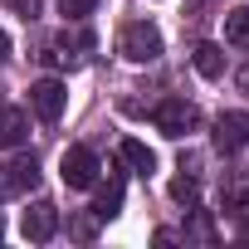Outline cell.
Here are the masks:
<instances>
[{
	"label": "cell",
	"instance_id": "10",
	"mask_svg": "<svg viewBox=\"0 0 249 249\" xmlns=\"http://www.w3.org/2000/svg\"><path fill=\"white\" fill-rule=\"evenodd\" d=\"M122 161H127L137 176H152V171H157V152H152L147 142H137V137H127V142H122Z\"/></svg>",
	"mask_w": 249,
	"mask_h": 249
},
{
	"label": "cell",
	"instance_id": "15",
	"mask_svg": "<svg viewBox=\"0 0 249 249\" xmlns=\"http://www.w3.org/2000/svg\"><path fill=\"white\" fill-rule=\"evenodd\" d=\"M171 196L191 205V200H196V176H176V181H171Z\"/></svg>",
	"mask_w": 249,
	"mask_h": 249
},
{
	"label": "cell",
	"instance_id": "12",
	"mask_svg": "<svg viewBox=\"0 0 249 249\" xmlns=\"http://www.w3.org/2000/svg\"><path fill=\"white\" fill-rule=\"evenodd\" d=\"M225 44L249 49V5H239V10H230V15H225Z\"/></svg>",
	"mask_w": 249,
	"mask_h": 249
},
{
	"label": "cell",
	"instance_id": "6",
	"mask_svg": "<svg viewBox=\"0 0 249 249\" xmlns=\"http://www.w3.org/2000/svg\"><path fill=\"white\" fill-rule=\"evenodd\" d=\"M35 181H39V166H35V157H20V161H0V200H10V196L30 191Z\"/></svg>",
	"mask_w": 249,
	"mask_h": 249
},
{
	"label": "cell",
	"instance_id": "4",
	"mask_svg": "<svg viewBox=\"0 0 249 249\" xmlns=\"http://www.w3.org/2000/svg\"><path fill=\"white\" fill-rule=\"evenodd\" d=\"M64 103H69V88H64L59 78H39V83L30 88V107H35V117H44V122H59Z\"/></svg>",
	"mask_w": 249,
	"mask_h": 249
},
{
	"label": "cell",
	"instance_id": "11",
	"mask_svg": "<svg viewBox=\"0 0 249 249\" xmlns=\"http://www.w3.org/2000/svg\"><path fill=\"white\" fill-rule=\"evenodd\" d=\"M191 64H196V73L220 78V73H225V49H220V44H200V49L191 54Z\"/></svg>",
	"mask_w": 249,
	"mask_h": 249
},
{
	"label": "cell",
	"instance_id": "14",
	"mask_svg": "<svg viewBox=\"0 0 249 249\" xmlns=\"http://www.w3.org/2000/svg\"><path fill=\"white\" fill-rule=\"evenodd\" d=\"M93 10H98V0H59V15H64V20H73V25H78V20H88Z\"/></svg>",
	"mask_w": 249,
	"mask_h": 249
},
{
	"label": "cell",
	"instance_id": "9",
	"mask_svg": "<svg viewBox=\"0 0 249 249\" xmlns=\"http://www.w3.org/2000/svg\"><path fill=\"white\" fill-rule=\"evenodd\" d=\"M25 137H30V112L0 107V147H25Z\"/></svg>",
	"mask_w": 249,
	"mask_h": 249
},
{
	"label": "cell",
	"instance_id": "18",
	"mask_svg": "<svg viewBox=\"0 0 249 249\" xmlns=\"http://www.w3.org/2000/svg\"><path fill=\"white\" fill-rule=\"evenodd\" d=\"M0 234H5V230H0Z\"/></svg>",
	"mask_w": 249,
	"mask_h": 249
},
{
	"label": "cell",
	"instance_id": "8",
	"mask_svg": "<svg viewBox=\"0 0 249 249\" xmlns=\"http://www.w3.org/2000/svg\"><path fill=\"white\" fill-rule=\"evenodd\" d=\"M215 147H220V152L249 147V112H220V122H215Z\"/></svg>",
	"mask_w": 249,
	"mask_h": 249
},
{
	"label": "cell",
	"instance_id": "17",
	"mask_svg": "<svg viewBox=\"0 0 249 249\" xmlns=\"http://www.w3.org/2000/svg\"><path fill=\"white\" fill-rule=\"evenodd\" d=\"M244 239H249V225H244Z\"/></svg>",
	"mask_w": 249,
	"mask_h": 249
},
{
	"label": "cell",
	"instance_id": "13",
	"mask_svg": "<svg viewBox=\"0 0 249 249\" xmlns=\"http://www.w3.org/2000/svg\"><path fill=\"white\" fill-rule=\"evenodd\" d=\"M117 205H122V176H112V181L98 191V205H93V215H98V220H107V215H117Z\"/></svg>",
	"mask_w": 249,
	"mask_h": 249
},
{
	"label": "cell",
	"instance_id": "3",
	"mask_svg": "<svg viewBox=\"0 0 249 249\" xmlns=\"http://www.w3.org/2000/svg\"><path fill=\"white\" fill-rule=\"evenodd\" d=\"M59 171H64V186L88 191V186H98L103 161L93 157V147H69V152H64V161H59Z\"/></svg>",
	"mask_w": 249,
	"mask_h": 249
},
{
	"label": "cell",
	"instance_id": "7",
	"mask_svg": "<svg viewBox=\"0 0 249 249\" xmlns=\"http://www.w3.org/2000/svg\"><path fill=\"white\" fill-rule=\"evenodd\" d=\"M83 49H93V35H88V30H78V35H59V39L44 49V59H49L54 69H73V64L83 59Z\"/></svg>",
	"mask_w": 249,
	"mask_h": 249
},
{
	"label": "cell",
	"instance_id": "1",
	"mask_svg": "<svg viewBox=\"0 0 249 249\" xmlns=\"http://www.w3.org/2000/svg\"><path fill=\"white\" fill-rule=\"evenodd\" d=\"M117 49H122V59H127V64H157L166 44H161V30H157L152 20H132V25H122Z\"/></svg>",
	"mask_w": 249,
	"mask_h": 249
},
{
	"label": "cell",
	"instance_id": "16",
	"mask_svg": "<svg viewBox=\"0 0 249 249\" xmlns=\"http://www.w3.org/2000/svg\"><path fill=\"white\" fill-rule=\"evenodd\" d=\"M5 59H10V35L0 30V64H5Z\"/></svg>",
	"mask_w": 249,
	"mask_h": 249
},
{
	"label": "cell",
	"instance_id": "5",
	"mask_svg": "<svg viewBox=\"0 0 249 249\" xmlns=\"http://www.w3.org/2000/svg\"><path fill=\"white\" fill-rule=\"evenodd\" d=\"M54 230H59V210H54L49 200H35V205L20 215V234H25V239H35V244L54 239Z\"/></svg>",
	"mask_w": 249,
	"mask_h": 249
},
{
	"label": "cell",
	"instance_id": "2",
	"mask_svg": "<svg viewBox=\"0 0 249 249\" xmlns=\"http://www.w3.org/2000/svg\"><path fill=\"white\" fill-rule=\"evenodd\" d=\"M157 132H166V137H191L196 127H200V112H196V103H186V98H166V103H157Z\"/></svg>",
	"mask_w": 249,
	"mask_h": 249
}]
</instances>
